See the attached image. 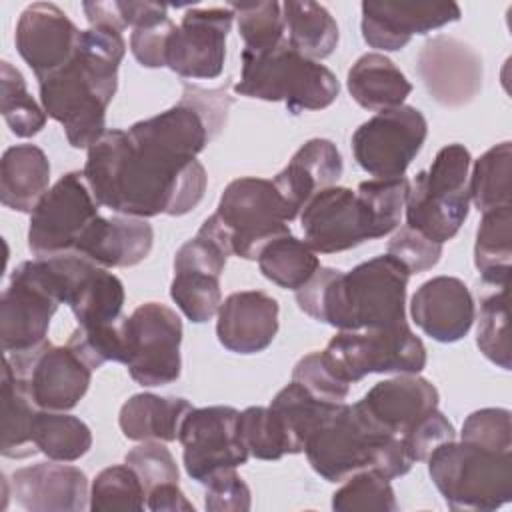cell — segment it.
Segmentation results:
<instances>
[{
  "instance_id": "6da1fadb",
  "label": "cell",
  "mask_w": 512,
  "mask_h": 512,
  "mask_svg": "<svg viewBox=\"0 0 512 512\" xmlns=\"http://www.w3.org/2000/svg\"><path fill=\"white\" fill-rule=\"evenodd\" d=\"M228 84L200 88L184 82L176 106L106 130L88 148L84 180L94 200L120 216H184L206 190L208 176L196 156L226 124Z\"/></svg>"
},
{
  "instance_id": "7a4b0ae2",
  "label": "cell",
  "mask_w": 512,
  "mask_h": 512,
  "mask_svg": "<svg viewBox=\"0 0 512 512\" xmlns=\"http://www.w3.org/2000/svg\"><path fill=\"white\" fill-rule=\"evenodd\" d=\"M124 54L122 30L90 26L82 30L70 62L38 80L42 108L62 124L72 148H90L106 132V108L116 94Z\"/></svg>"
},
{
  "instance_id": "3957f363",
  "label": "cell",
  "mask_w": 512,
  "mask_h": 512,
  "mask_svg": "<svg viewBox=\"0 0 512 512\" xmlns=\"http://www.w3.org/2000/svg\"><path fill=\"white\" fill-rule=\"evenodd\" d=\"M410 272L390 254L370 258L350 272L320 266L296 290L298 308L338 330H380L406 322Z\"/></svg>"
},
{
  "instance_id": "277c9868",
  "label": "cell",
  "mask_w": 512,
  "mask_h": 512,
  "mask_svg": "<svg viewBox=\"0 0 512 512\" xmlns=\"http://www.w3.org/2000/svg\"><path fill=\"white\" fill-rule=\"evenodd\" d=\"M304 454L312 470L332 484L368 468L392 480L408 474L414 464L398 436L376 430L346 402L308 436Z\"/></svg>"
},
{
  "instance_id": "5b68a950",
  "label": "cell",
  "mask_w": 512,
  "mask_h": 512,
  "mask_svg": "<svg viewBox=\"0 0 512 512\" xmlns=\"http://www.w3.org/2000/svg\"><path fill=\"white\" fill-rule=\"evenodd\" d=\"M234 92L266 102H284L288 112L328 108L340 92L338 78L324 64L304 58L284 38L266 52H244Z\"/></svg>"
},
{
  "instance_id": "8992f818",
  "label": "cell",
  "mask_w": 512,
  "mask_h": 512,
  "mask_svg": "<svg viewBox=\"0 0 512 512\" xmlns=\"http://www.w3.org/2000/svg\"><path fill=\"white\" fill-rule=\"evenodd\" d=\"M428 474L450 510L490 512L512 500V452L448 440L428 456Z\"/></svg>"
},
{
  "instance_id": "52a82bcc",
  "label": "cell",
  "mask_w": 512,
  "mask_h": 512,
  "mask_svg": "<svg viewBox=\"0 0 512 512\" xmlns=\"http://www.w3.org/2000/svg\"><path fill=\"white\" fill-rule=\"evenodd\" d=\"M470 152L464 144L438 150L428 170H420L406 192V226L434 242L452 240L470 210Z\"/></svg>"
},
{
  "instance_id": "ba28073f",
  "label": "cell",
  "mask_w": 512,
  "mask_h": 512,
  "mask_svg": "<svg viewBox=\"0 0 512 512\" xmlns=\"http://www.w3.org/2000/svg\"><path fill=\"white\" fill-rule=\"evenodd\" d=\"M26 262L58 302L72 310L78 326H106L122 318L124 284L104 266L74 250Z\"/></svg>"
},
{
  "instance_id": "9c48e42d",
  "label": "cell",
  "mask_w": 512,
  "mask_h": 512,
  "mask_svg": "<svg viewBox=\"0 0 512 512\" xmlns=\"http://www.w3.org/2000/svg\"><path fill=\"white\" fill-rule=\"evenodd\" d=\"M322 354L346 384L368 374H418L426 366V348L408 322L380 330H338Z\"/></svg>"
},
{
  "instance_id": "30bf717a",
  "label": "cell",
  "mask_w": 512,
  "mask_h": 512,
  "mask_svg": "<svg viewBox=\"0 0 512 512\" xmlns=\"http://www.w3.org/2000/svg\"><path fill=\"white\" fill-rule=\"evenodd\" d=\"M122 364L140 386H166L180 376V316L158 302L140 304L120 318Z\"/></svg>"
},
{
  "instance_id": "8fae6325",
  "label": "cell",
  "mask_w": 512,
  "mask_h": 512,
  "mask_svg": "<svg viewBox=\"0 0 512 512\" xmlns=\"http://www.w3.org/2000/svg\"><path fill=\"white\" fill-rule=\"evenodd\" d=\"M214 214L230 236L232 254L244 260H256L270 240L290 232L292 222L274 182L256 176L232 180Z\"/></svg>"
},
{
  "instance_id": "7c38bea8",
  "label": "cell",
  "mask_w": 512,
  "mask_h": 512,
  "mask_svg": "<svg viewBox=\"0 0 512 512\" xmlns=\"http://www.w3.org/2000/svg\"><path fill=\"white\" fill-rule=\"evenodd\" d=\"M428 122L414 106L378 112L352 134V154L358 166L374 178H400L420 152Z\"/></svg>"
},
{
  "instance_id": "4fadbf2b",
  "label": "cell",
  "mask_w": 512,
  "mask_h": 512,
  "mask_svg": "<svg viewBox=\"0 0 512 512\" xmlns=\"http://www.w3.org/2000/svg\"><path fill=\"white\" fill-rule=\"evenodd\" d=\"M240 412L232 406L190 408L184 416L178 440L186 474L198 484H206L222 470L248 462L250 452L238 432Z\"/></svg>"
},
{
  "instance_id": "5bb4252c",
  "label": "cell",
  "mask_w": 512,
  "mask_h": 512,
  "mask_svg": "<svg viewBox=\"0 0 512 512\" xmlns=\"http://www.w3.org/2000/svg\"><path fill=\"white\" fill-rule=\"evenodd\" d=\"M304 242L320 254H336L382 238V230L364 198L346 186L318 190L300 212Z\"/></svg>"
},
{
  "instance_id": "9a60e30c",
  "label": "cell",
  "mask_w": 512,
  "mask_h": 512,
  "mask_svg": "<svg viewBox=\"0 0 512 512\" xmlns=\"http://www.w3.org/2000/svg\"><path fill=\"white\" fill-rule=\"evenodd\" d=\"M98 206L82 172L60 176L30 214V252L40 258L74 250L84 228L100 216Z\"/></svg>"
},
{
  "instance_id": "2e32d148",
  "label": "cell",
  "mask_w": 512,
  "mask_h": 512,
  "mask_svg": "<svg viewBox=\"0 0 512 512\" xmlns=\"http://www.w3.org/2000/svg\"><path fill=\"white\" fill-rule=\"evenodd\" d=\"M4 358L40 410H72L90 388L92 368L68 344L54 346L46 340L36 350Z\"/></svg>"
},
{
  "instance_id": "e0dca14e",
  "label": "cell",
  "mask_w": 512,
  "mask_h": 512,
  "mask_svg": "<svg viewBox=\"0 0 512 512\" xmlns=\"http://www.w3.org/2000/svg\"><path fill=\"white\" fill-rule=\"evenodd\" d=\"M232 20L234 12L228 6L188 8L170 34L166 66L182 78H218L224 68Z\"/></svg>"
},
{
  "instance_id": "ac0fdd59",
  "label": "cell",
  "mask_w": 512,
  "mask_h": 512,
  "mask_svg": "<svg viewBox=\"0 0 512 512\" xmlns=\"http://www.w3.org/2000/svg\"><path fill=\"white\" fill-rule=\"evenodd\" d=\"M416 72L430 98L446 108H460L472 102L484 80L480 52L448 34H436L424 42L418 52Z\"/></svg>"
},
{
  "instance_id": "d6986e66",
  "label": "cell",
  "mask_w": 512,
  "mask_h": 512,
  "mask_svg": "<svg viewBox=\"0 0 512 512\" xmlns=\"http://www.w3.org/2000/svg\"><path fill=\"white\" fill-rule=\"evenodd\" d=\"M58 304V298L36 278L28 262L18 264L0 296L2 350L22 354L42 346Z\"/></svg>"
},
{
  "instance_id": "ffe728a7",
  "label": "cell",
  "mask_w": 512,
  "mask_h": 512,
  "mask_svg": "<svg viewBox=\"0 0 512 512\" xmlns=\"http://www.w3.org/2000/svg\"><path fill=\"white\" fill-rule=\"evenodd\" d=\"M80 34L82 30L56 4L34 2L20 14L14 42L36 80H42L70 62Z\"/></svg>"
},
{
  "instance_id": "44dd1931",
  "label": "cell",
  "mask_w": 512,
  "mask_h": 512,
  "mask_svg": "<svg viewBox=\"0 0 512 512\" xmlns=\"http://www.w3.org/2000/svg\"><path fill=\"white\" fill-rule=\"evenodd\" d=\"M462 16L456 2H362V38L382 52L402 50L414 34H428Z\"/></svg>"
},
{
  "instance_id": "7402d4cb",
  "label": "cell",
  "mask_w": 512,
  "mask_h": 512,
  "mask_svg": "<svg viewBox=\"0 0 512 512\" xmlns=\"http://www.w3.org/2000/svg\"><path fill=\"white\" fill-rule=\"evenodd\" d=\"M436 386L418 374H400L374 384L354 406L376 430L402 436L422 416L438 408Z\"/></svg>"
},
{
  "instance_id": "603a6c76",
  "label": "cell",
  "mask_w": 512,
  "mask_h": 512,
  "mask_svg": "<svg viewBox=\"0 0 512 512\" xmlns=\"http://www.w3.org/2000/svg\"><path fill=\"white\" fill-rule=\"evenodd\" d=\"M8 482L16 502L30 512H82L90 508L86 474L58 460L18 468Z\"/></svg>"
},
{
  "instance_id": "cb8c5ba5",
  "label": "cell",
  "mask_w": 512,
  "mask_h": 512,
  "mask_svg": "<svg viewBox=\"0 0 512 512\" xmlns=\"http://www.w3.org/2000/svg\"><path fill=\"white\" fill-rule=\"evenodd\" d=\"M410 314L426 336L450 344L470 332L476 320V306L468 286L460 278L434 276L414 292Z\"/></svg>"
},
{
  "instance_id": "d4e9b609",
  "label": "cell",
  "mask_w": 512,
  "mask_h": 512,
  "mask_svg": "<svg viewBox=\"0 0 512 512\" xmlns=\"http://www.w3.org/2000/svg\"><path fill=\"white\" fill-rule=\"evenodd\" d=\"M216 316L218 342L236 354L266 350L278 332V302L262 290L232 292Z\"/></svg>"
},
{
  "instance_id": "484cf974",
  "label": "cell",
  "mask_w": 512,
  "mask_h": 512,
  "mask_svg": "<svg viewBox=\"0 0 512 512\" xmlns=\"http://www.w3.org/2000/svg\"><path fill=\"white\" fill-rule=\"evenodd\" d=\"M154 230L146 218L96 216L76 240L74 252L104 268H130L152 250Z\"/></svg>"
},
{
  "instance_id": "4316f807",
  "label": "cell",
  "mask_w": 512,
  "mask_h": 512,
  "mask_svg": "<svg viewBox=\"0 0 512 512\" xmlns=\"http://www.w3.org/2000/svg\"><path fill=\"white\" fill-rule=\"evenodd\" d=\"M342 156L332 140L312 138L304 142L286 168L272 182L286 202L290 218H298L304 204L322 188L334 186L342 176Z\"/></svg>"
},
{
  "instance_id": "83f0119b",
  "label": "cell",
  "mask_w": 512,
  "mask_h": 512,
  "mask_svg": "<svg viewBox=\"0 0 512 512\" xmlns=\"http://www.w3.org/2000/svg\"><path fill=\"white\" fill-rule=\"evenodd\" d=\"M50 162L42 148L34 144H16L4 150L0 160V200L14 212L36 208L48 192Z\"/></svg>"
},
{
  "instance_id": "f1b7e54d",
  "label": "cell",
  "mask_w": 512,
  "mask_h": 512,
  "mask_svg": "<svg viewBox=\"0 0 512 512\" xmlns=\"http://www.w3.org/2000/svg\"><path fill=\"white\" fill-rule=\"evenodd\" d=\"M346 82L354 102L370 112L398 108L412 92L404 72L380 52L362 54L350 66Z\"/></svg>"
},
{
  "instance_id": "f546056e",
  "label": "cell",
  "mask_w": 512,
  "mask_h": 512,
  "mask_svg": "<svg viewBox=\"0 0 512 512\" xmlns=\"http://www.w3.org/2000/svg\"><path fill=\"white\" fill-rule=\"evenodd\" d=\"M190 408L186 398L142 392L122 404L118 424L128 440L172 442L178 438L180 424Z\"/></svg>"
},
{
  "instance_id": "4dcf8cb0",
  "label": "cell",
  "mask_w": 512,
  "mask_h": 512,
  "mask_svg": "<svg viewBox=\"0 0 512 512\" xmlns=\"http://www.w3.org/2000/svg\"><path fill=\"white\" fill-rule=\"evenodd\" d=\"M288 44L310 60L328 58L338 46V24L318 2L288 0L282 4Z\"/></svg>"
},
{
  "instance_id": "1f68e13d",
  "label": "cell",
  "mask_w": 512,
  "mask_h": 512,
  "mask_svg": "<svg viewBox=\"0 0 512 512\" xmlns=\"http://www.w3.org/2000/svg\"><path fill=\"white\" fill-rule=\"evenodd\" d=\"M512 258V206H500L482 212L476 230L474 264L482 284L488 288L510 286Z\"/></svg>"
},
{
  "instance_id": "d6a6232c",
  "label": "cell",
  "mask_w": 512,
  "mask_h": 512,
  "mask_svg": "<svg viewBox=\"0 0 512 512\" xmlns=\"http://www.w3.org/2000/svg\"><path fill=\"white\" fill-rule=\"evenodd\" d=\"M340 402H326L312 396L302 384L292 380L270 402V408L280 418L292 454L304 452L308 436L338 408Z\"/></svg>"
},
{
  "instance_id": "836d02e7",
  "label": "cell",
  "mask_w": 512,
  "mask_h": 512,
  "mask_svg": "<svg viewBox=\"0 0 512 512\" xmlns=\"http://www.w3.org/2000/svg\"><path fill=\"white\" fill-rule=\"evenodd\" d=\"M38 408L30 400L22 382L14 376L10 362L4 358L2 368V456L28 458L36 454L32 444V420Z\"/></svg>"
},
{
  "instance_id": "e575fe53",
  "label": "cell",
  "mask_w": 512,
  "mask_h": 512,
  "mask_svg": "<svg viewBox=\"0 0 512 512\" xmlns=\"http://www.w3.org/2000/svg\"><path fill=\"white\" fill-rule=\"evenodd\" d=\"M264 278L286 290H298L320 268L316 252L292 232L270 240L256 258Z\"/></svg>"
},
{
  "instance_id": "d590c367",
  "label": "cell",
  "mask_w": 512,
  "mask_h": 512,
  "mask_svg": "<svg viewBox=\"0 0 512 512\" xmlns=\"http://www.w3.org/2000/svg\"><path fill=\"white\" fill-rule=\"evenodd\" d=\"M30 436L38 452L58 462H74L92 446V432L86 422L54 410L38 408Z\"/></svg>"
},
{
  "instance_id": "8d00e7d4",
  "label": "cell",
  "mask_w": 512,
  "mask_h": 512,
  "mask_svg": "<svg viewBox=\"0 0 512 512\" xmlns=\"http://www.w3.org/2000/svg\"><path fill=\"white\" fill-rule=\"evenodd\" d=\"M512 144L500 142L488 148L472 168L468 182L470 200L480 212L510 206L512 196Z\"/></svg>"
},
{
  "instance_id": "74e56055",
  "label": "cell",
  "mask_w": 512,
  "mask_h": 512,
  "mask_svg": "<svg viewBox=\"0 0 512 512\" xmlns=\"http://www.w3.org/2000/svg\"><path fill=\"white\" fill-rule=\"evenodd\" d=\"M0 112L18 138H32L46 126V110L30 96L26 80L10 62H0Z\"/></svg>"
},
{
  "instance_id": "f35d334b",
  "label": "cell",
  "mask_w": 512,
  "mask_h": 512,
  "mask_svg": "<svg viewBox=\"0 0 512 512\" xmlns=\"http://www.w3.org/2000/svg\"><path fill=\"white\" fill-rule=\"evenodd\" d=\"M488 288V286H486ZM508 288L496 286L480 298L476 344L480 352L502 370H510V338H508Z\"/></svg>"
},
{
  "instance_id": "ab89813d",
  "label": "cell",
  "mask_w": 512,
  "mask_h": 512,
  "mask_svg": "<svg viewBox=\"0 0 512 512\" xmlns=\"http://www.w3.org/2000/svg\"><path fill=\"white\" fill-rule=\"evenodd\" d=\"M232 254L230 236L216 214L208 216L194 238L184 242L174 256L176 270H198L220 276Z\"/></svg>"
},
{
  "instance_id": "60d3db41",
  "label": "cell",
  "mask_w": 512,
  "mask_h": 512,
  "mask_svg": "<svg viewBox=\"0 0 512 512\" xmlns=\"http://www.w3.org/2000/svg\"><path fill=\"white\" fill-rule=\"evenodd\" d=\"M238 32L244 40V52H266L286 38L282 4L274 0L264 2H232Z\"/></svg>"
},
{
  "instance_id": "b9f144b4",
  "label": "cell",
  "mask_w": 512,
  "mask_h": 512,
  "mask_svg": "<svg viewBox=\"0 0 512 512\" xmlns=\"http://www.w3.org/2000/svg\"><path fill=\"white\" fill-rule=\"evenodd\" d=\"M146 506V492L138 474L124 462L108 466L96 474L90 488V510H142Z\"/></svg>"
},
{
  "instance_id": "7bdbcfd3",
  "label": "cell",
  "mask_w": 512,
  "mask_h": 512,
  "mask_svg": "<svg viewBox=\"0 0 512 512\" xmlns=\"http://www.w3.org/2000/svg\"><path fill=\"white\" fill-rule=\"evenodd\" d=\"M170 296L190 322H208L218 314L222 304L220 276L198 270H176Z\"/></svg>"
},
{
  "instance_id": "ee69618b",
  "label": "cell",
  "mask_w": 512,
  "mask_h": 512,
  "mask_svg": "<svg viewBox=\"0 0 512 512\" xmlns=\"http://www.w3.org/2000/svg\"><path fill=\"white\" fill-rule=\"evenodd\" d=\"M332 510L336 512H396L398 502L390 480L376 470H360L344 480L332 494Z\"/></svg>"
},
{
  "instance_id": "f6af8a7d",
  "label": "cell",
  "mask_w": 512,
  "mask_h": 512,
  "mask_svg": "<svg viewBox=\"0 0 512 512\" xmlns=\"http://www.w3.org/2000/svg\"><path fill=\"white\" fill-rule=\"evenodd\" d=\"M238 432L250 456L258 460H280L292 454L286 430L270 406H250L238 416Z\"/></svg>"
},
{
  "instance_id": "bcb514c9",
  "label": "cell",
  "mask_w": 512,
  "mask_h": 512,
  "mask_svg": "<svg viewBox=\"0 0 512 512\" xmlns=\"http://www.w3.org/2000/svg\"><path fill=\"white\" fill-rule=\"evenodd\" d=\"M410 180L406 176L400 178H374L360 182L358 194L364 198L368 208L372 210L382 234H390L398 224L406 202Z\"/></svg>"
},
{
  "instance_id": "7dc6e473",
  "label": "cell",
  "mask_w": 512,
  "mask_h": 512,
  "mask_svg": "<svg viewBox=\"0 0 512 512\" xmlns=\"http://www.w3.org/2000/svg\"><path fill=\"white\" fill-rule=\"evenodd\" d=\"M124 462L138 474L146 494L162 484H178L176 460L158 440L138 444L124 456Z\"/></svg>"
},
{
  "instance_id": "c3c4849f",
  "label": "cell",
  "mask_w": 512,
  "mask_h": 512,
  "mask_svg": "<svg viewBox=\"0 0 512 512\" xmlns=\"http://www.w3.org/2000/svg\"><path fill=\"white\" fill-rule=\"evenodd\" d=\"M68 346L92 368L98 370L106 362H122V334L120 320L116 324L82 328L78 326L70 338Z\"/></svg>"
},
{
  "instance_id": "681fc988",
  "label": "cell",
  "mask_w": 512,
  "mask_h": 512,
  "mask_svg": "<svg viewBox=\"0 0 512 512\" xmlns=\"http://www.w3.org/2000/svg\"><path fill=\"white\" fill-rule=\"evenodd\" d=\"M460 440L478 444L498 452H512V426L510 410L506 408H480L466 416Z\"/></svg>"
},
{
  "instance_id": "f907efd6",
  "label": "cell",
  "mask_w": 512,
  "mask_h": 512,
  "mask_svg": "<svg viewBox=\"0 0 512 512\" xmlns=\"http://www.w3.org/2000/svg\"><path fill=\"white\" fill-rule=\"evenodd\" d=\"M292 380L302 384L312 396L326 402H344L350 392V384L334 372L322 352L302 356L292 370Z\"/></svg>"
},
{
  "instance_id": "816d5d0a",
  "label": "cell",
  "mask_w": 512,
  "mask_h": 512,
  "mask_svg": "<svg viewBox=\"0 0 512 512\" xmlns=\"http://www.w3.org/2000/svg\"><path fill=\"white\" fill-rule=\"evenodd\" d=\"M386 254L396 258L410 274L434 268L442 256V244L426 238L410 226H402L388 242Z\"/></svg>"
},
{
  "instance_id": "f5cc1de1",
  "label": "cell",
  "mask_w": 512,
  "mask_h": 512,
  "mask_svg": "<svg viewBox=\"0 0 512 512\" xmlns=\"http://www.w3.org/2000/svg\"><path fill=\"white\" fill-rule=\"evenodd\" d=\"M408 456L412 462L428 460L434 448L448 440H456V430L452 422L438 410H430L426 416H422L412 428H408L400 436Z\"/></svg>"
},
{
  "instance_id": "db71d44e",
  "label": "cell",
  "mask_w": 512,
  "mask_h": 512,
  "mask_svg": "<svg viewBox=\"0 0 512 512\" xmlns=\"http://www.w3.org/2000/svg\"><path fill=\"white\" fill-rule=\"evenodd\" d=\"M204 508L210 512H246L250 510V488L236 474V468L222 470L206 484Z\"/></svg>"
},
{
  "instance_id": "11a10c76",
  "label": "cell",
  "mask_w": 512,
  "mask_h": 512,
  "mask_svg": "<svg viewBox=\"0 0 512 512\" xmlns=\"http://www.w3.org/2000/svg\"><path fill=\"white\" fill-rule=\"evenodd\" d=\"M176 24L168 18L160 24L136 28L130 34V52L136 62L144 68H162L166 66L168 40Z\"/></svg>"
},
{
  "instance_id": "9f6ffc18",
  "label": "cell",
  "mask_w": 512,
  "mask_h": 512,
  "mask_svg": "<svg viewBox=\"0 0 512 512\" xmlns=\"http://www.w3.org/2000/svg\"><path fill=\"white\" fill-rule=\"evenodd\" d=\"M116 4V12L118 18L126 28H146V26H154L160 24L164 20H168V6L166 4H156V2H118Z\"/></svg>"
},
{
  "instance_id": "6f0895ef",
  "label": "cell",
  "mask_w": 512,
  "mask_h": 512,
  "mask_svg": "<svg viewBox=\"0 0 512 512\" xmlns=\"http://www.w3.org/2000/svg\"><path fill=\"white\" fill-rule=\"evenodd\" d=\"M146 508L154 512H194L178 484H162L146 494Z\"/></svg>"
}]
</instances>
